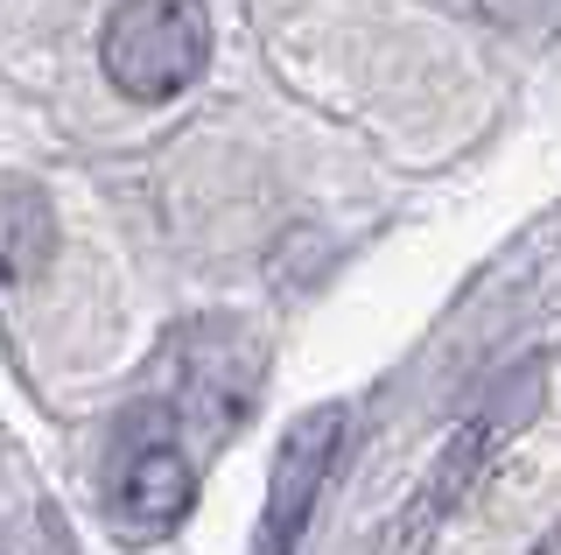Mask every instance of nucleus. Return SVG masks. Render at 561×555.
Masks as SVG:
<instances>
[{
	"label": "nucleus",
	"mask_w": 561,
	"mask_h": 555,
	"mask_svg": "<svg viewBox=\"0 0 561 555\" xmlns=\"http://www.w3.org/2000/svg\"><path fill=\"white\" fill-rule=\"evenodd\" d=\"M57 253V212L35 183L0 190V282H28L43 274V260Z\"/></svg>",
	"instance_id": "39448f33"
},
{
	"label": "nucleus",
	"mask_w": 561,
	"mask_h": 555,
	"mask_svg": "<svg viewBox=\"0 0 561 555\" xmlns=\"http://www.w3.org/2000/svg\"><path fill=\"white\" fill-rule=\"evenodd\" d=\"M99 64L134 106H162L190 92L210 64V14L204 0H119L105 14Z\"/></svg>",
	"instance_id": "f257e3e1"
},
{
	"label": "nucleus",
	"mask_w": 561,
	"mask_h": 555,
	"mask_svg": "<svg viewBox=\"0 0 561 555\" xmlns=\"http://www.w3.org/2000/svg\"><path fill=\"white\" fill-rule=\"evenodd\" d=\"M190 492H197V478H190V450L175 437V422L162 408L134 415L113 457V528L127 542H154L183 520Z\"/></svg>",
	"instance_id": "f03ea898"
},
{
	"label": "nucleus",
	"mask_w": 561,
	"mask_h": 555,
	"mask_svg": "<svg viewBox=\"0 0 561 555\" xmlns=\"http://www.w3.org/2000/svg\"><path fill=\"white\" fill-rule=\"evenodd\" d=\"M534 555H554V542H540V548H534Z\"/></svg>",
	"instance_id": "423d86ee"
},
{
	"label": "nucleus",
	"mask_w": 561,
	"mask_h": 555,
	"mask_svg": "<svg viewBox=\"0 0 561 555\" xmlns=\"http://www.w3.org/2000/svg\"><path fill=\"white\" fill-rule=\"evenodd\" d=\"M210 338L218 344H204V331H190V344H183V394H190V408H210V422L225 429L232 415H245L260 359L239 324H210Z\"/></svg>",
	"instance_id": "20e7f679"
},
{
	"label": "nucleus",
	"mask_w": 561,
	"mask_h": 555,
	"mask_svg": "<svg viewBox=\"0 0 561 555\" xmlns=\"http://www.w3.org/2000/svg\"><path fill=\"white\" fill-rule=\"evenodd\" d=\"M344 437V415L337 408H316L302 422L288 429V443H280V464H274V485H267V520H260V555H288L295 534H302L309 520V499L316 485L330 478V450Z\"/></svg>",
	"instance_id": "7ed1b4c3"
}]
</instances>
